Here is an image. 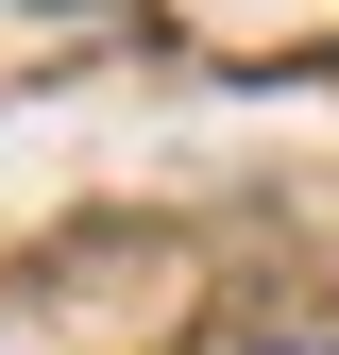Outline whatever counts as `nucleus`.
<instances>
[{"mask_svg": "<svg viewBox=\"0 0 339 355\" xmlns=\"http://www.w3.org/2000/svg\"><path fill=\"white\" fill-rule=\"evenodd\" d=\"M288 355H322V338H288Z\"/></svg>", "mask_w": 339, "mask_h": 355, "instance_id": "nucleus-1", "label": "nucleus"}]
</instances>
